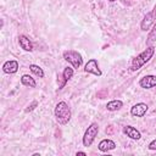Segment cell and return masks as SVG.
Returning a JSON list of instances; mask_svg holds the SVG:
<instances>
[{
	"label": "cell",
	"instance_id": "1",
	"mask_svg": "<svg viewBox=\"0 0 156 156\" xmlns=\"http://www.w3.org/2000/svg\"><path fill=\"white\" fill-rule=\"evenodd\" d=\"M154 54H155V48H154V46L146 48V49H145L143 52H140L135 58H133L132 65H130V71H132V72H135V71L140 69L146 62H149V61L152 58Z\"/></svg>",
	"mask_w": 156,
	"mask_h": 156
},
{
	"label": "cell",
	"instance_id": "2",
	"mask_svg": "<svg viewBox=\"0 0 156 156\" xmlns=\"http://www.w3.org/2000/svg\"><path fill=\"white\" fill-rule=\"evenodd\" d=\"M55 117L60 124H66L71 119V108L65 101H60L55 106Z\"/></svg>",
	"mask_w": 156,
	"mask_h": 156
},
{
	"label": "cell",
	"instance_id": "3",
	"mask_svg": "<svg viewBox=\"0 0 156 156\" xmlns=\"http://www.w3.org/2000/svg\"><path fill=\"white\" fill-rule=\"evenodd\" d=\"M63 58L68 63H71L73 68H79L82 66V62H83L82 55L78 51H74V50H66V51H63Z\"/></svg>",
	"mask_w": 156,
	"mask_h": 156
},
{
	"label": "cell",
	"instance_id": "4",
	"mask_svg": "<svg viewBox=\"0 0 156 156\" xmlns=\"http://www.w3.org/2000/svg\"><path fill=\"white\" fill-rule=\"evenodd\" d=\"M98 133H99V124L98 123H91L88 128H87V130H85V133H84V136H83V145L84 146H90L91 144H93V141L95 140V136L98 135Z\"/></svg>",
	"mask_w": 156,
	"mask_h": 156
},
{
	"label": "cell",
	"instance_id": "5",
	"mask_svg": "<svg viewBox=\"0 0 156 156\" xmlns=\"http://www.w3.org/2000/svg\"><path fill=\"white\" fill-rule=\"evenodd\" d=\"M155 20H156V5L154 6L152 11L147 12V13L144 16V18H143V21H141V23H140L141 30H147V29L150 28V26L154 23Z\"/></svg>",
	"mask_w": 156,
	"mask_h": 156
},
{
	"label": "cell",
	"instance_id": "6",
	"mask_svg": "<svg viewBox=\"0 0 156 156\" xmlns=\"http://www.w3.org/2000/svg\"><path fill=\"white\" fill-rule=\"evenodd\" d=\"M84 71H85L87 73H91V74L98 76V77H100V76L102 74L101 69L99 68V63H98V61H96L95 58H90V60L85 63Z\"/></svg>",
	"mask_w": 156,
	"mask_h": 156
},
{
	"label": "cell",
	"instance_id": "7",
	"mask_svg": "<svg viewBox=\"0 0 156 156\" xmlns=\"http://www.w3.org/2000/svg\"><path fill=\"white\" fill-rule=\"evenodd\" d=\"M139 85L143 89H151V88L156 87V76H154V74L144 76L143 78H140Z\"/></svg>",
	"mask_w": 156,
	"mask_h": 156
},
{
	"label": "cell",
	"instance_id": "8",
	"mask_svg": "<svg viewBox=\"0 0 156 156\" xmlns=\"http://www.w3.org/2000/svg\"><path fill=\"white\" fill-rule=\"evenodd\" d=\"M149 106L144 102H139V104H135L132 108H130V115L134 116V117H143L146 111H147Z\"/></svg>",
	"mask_w": 156,
	"mask_h": 156
},
{
	"label": "cell",
	"instance_id": "9",
	"mask_svg": "<svg viewBox=\"0 0 156 156\" xmlns=\"http://www.w3.org/2000/svg\"><path fill=\"white\" fill-rule=\"evenodd\" d=\"M2 71L7 74L16 73L18 71V62L16 60H9L2 65Z\"/></svg>",
	"mask_w": 156,
	"mask_h": 156
},
{
	"label": "cell",
	"instance_id": "10",
	"mask_svg": "<svg viewBox=\"0 0 156 156\" xmlns=\"http://www.w3.org/2000/svg\"><path fill=\"white\" fill-rule=\"evenodd\" d=\"M123 133H124L127 136H129L130 139H133V140H139V139L141 138L140 132H139L136 128L132 127V126H124V127H123Z\"/></svg>",
	"mask_w": 156,
	"mask_h": 156
},
{
	"label": "cell",
	"instance_id": "11",
	"mask_svg": "<svg viewBox=\"0 0 156 156\" xmlns=\"http://www.w3.org/2000/svg\"><path fill=\"white\" fill-rule=\"evenodd\" d=\"M99 150L100 151H102V152H107V151H110V150H113L115 147H116V143L113 141V140H111V139H104V140H101L100 143H99Z\"/></svg>",
	"mask_w": 156,
	"mask_h": 156
},
{
	"label": "cell",
	"instance_id": "12",
	"mask_svg": "<svg viewBox=\"0 0 156 156\" xmlns=\"http://www.w3.org/2000/svg\"><path fill=\"white\" fill-rule=\"evenodd\" d=\"M18 43H20V46L24 50V51H32L33 50V45H32V41L29 40L28 37L21 34L18 37Z\"/></svg>",
	"mask_w": 156,
	"mask_h": 156
},
{
	"label": "cell",
	"instance_id": "13",
	"mask_svg": "<svg viewBox=\"0 0 156 156\" xmlns=\"http://www.w3.org/2000/svg\"><path fill=\"white\" fill-rule=\"evenodd\" d=\"M21 83L26 87H29V88H35L37 87V83H35L34 78H32L29 74H23L21 77Z\"/></svg>",
	"mask_w": 156,
	"mask_h": 156
},
{
	"label": "cell",
	"instance_id": "14",
	"mask_svg": "<svg viewBox=\"0 0 156 156\" xmlns=\"http://www.w3.org/2000/svg\"><path fill=\"white\" fill-rule=\"evenodd\" d=\"M122 106H123V102H122L121 100H111L110 102H107L106 108H107L108 111H117V110H119Z\"/></svg>",
	"mask_w": 156,
	"mask_h": 156
},
{
	"label": "cell",
	"instance_id": "15",
	"mask_svg": "<svg viewBox=\"0 0 156 156\" xmlns=\"http://www.w3.org/2000/svg\"><path fill=\"white\" fill-rule=\"evenodd\" d=\"M73 73H74V71H73V67H66L65 69H63V72H62V78H63V82L66 83V82H68L72 77H73Z\"/></svg>",
	"mask_w": 156,
	"mask_h": 156
},
{
	"label": "cell",
	"instance_id": "16",
	"mask_svg": "<svg viewBox=\"0 0 156 156\" xmlns=\"http://www.w3.org/2000/svg\"><path fill=\"white\" fill-rule=\"evenodd\" d=\"M29 69L32 73H34L35 76H38L39 78H43L44 77V71L41 67H39L38 65H29Z\"/></svg>",
	"mask_w": 156,
	"mask_h": 156
},
{
	"label": "cell",
	"instance_id": "17",
	"mask_svg": "<svg viewBox=\"0 0 156 156\" xmlns=\"http://www.w3.org/2000/svg\"><path fill=\"white\" fill-rule=\"evenodd\" d=\"M155 40H156V23L154 24L152 29L150 30V33H149V35H147V44H151V43H154Z\"/></svg>",
	"mask_w": 156,
	"mask_h": 156
},
{
	"label": "cell",
	"instance_id": "18",
	"mask_svg": "<svg viewBox=\"0 0 156 156\" xmlns=\"http://www.w3.org/2000/svg\"><path fill=\"white\" fill-rule=\"evenodd\" d=\"M37 106H38V101H33V102H32V104L26 108V112H30V111H33Z\"/></svg>",
	"mask_w": 156,
	"mask_h": 156
},
{
	"label": "cell",
	"instance_id": "19",
	"mask_svg": "<svg viewBox=\"0 0 156 156\" xmlns=\"http://www.w3.org/2000/svg\"><path fill=\"white\" fill-rule=\"evenodd\" d=\"M150 150H156V139H154L150 144H149V146H147Z\"/></svg>",
	"mask_w": 156,
	"mask_h": 156
},
{
	"label": "cell",
	"instance_id": "20",
	"mask_svg": "<svg viewBox=\"0 0 156 156\" xmlns=\"http://www.w3.org/2000/svg\"><path fill=\"white\" fill-rule=\"evenodd\" d=\"M76 155H77V156H85L87 154H85L84 151H77V152H76Z\"/></svg>",
	"mask_w": 156,
	"mask_h": 156
},
{
	"label": "cell",
	"instance_id": "21",
	"mask_svg": "<svg viewBox=\"0 0 156 156\" xmlns=\"http://www.w3.org/2000/svg\"><path fill=\"white\" fill-rule=\"evenodd\" d=\"M108 1H110V2H113V1H115V0H108Z\"/></svg>",
	"mask_w": 156,
	"mask_h": 156
}]
</instances>
